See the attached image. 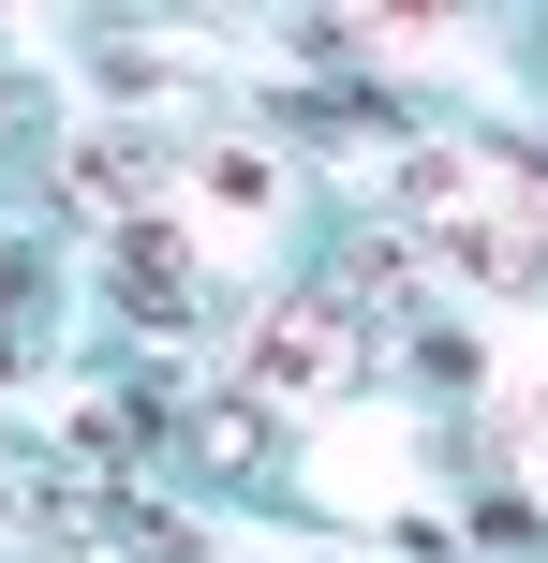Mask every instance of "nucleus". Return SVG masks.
Here are the masks:
<instances>
[{
    "label": "nucleus",
    "instance_id": "nucleus-1",
    "mask_svg": "<svg viewBox=\"0 0 548 563\" xmlns=\"http://www.w3.org/2000/svg\"><path fill=\"white\" fill-rule=\"evenodd\" d=\"M401 223L430 238L445 267H474V282H534V267H548V178L519 164V148L430 134V148L401 164Z\"/></svg>",
    "mask_w": 548,
    "mask_h": 563
},
{
    "label": "nucleus",
    "instance_id": "nucleus-2",
    "mask_svg": "<svg viewBox=\"0 0 548 563\" xmlns=\"http://www.w3.org/2000/svg\"><path fill=\"white\" fill-rule=\"evenodd\" d=\"M356 356H371V341H356L342 297H267L253 311V400H342Z\"/></svg>",
    "mask_w": 548,
    "mask_h": 563
},
{
    "label": "nucleus",
    "instance_id": "nucleus-3",
    "mask_svg": "<svg viewBox=\"0 0 548 563\" xmlns=\"http://www.w3.org/2000/svg\"><path fill=\"white\" fill-rule=\"evenodd\" d=\"M193 460H208V475H253V400H208V416H193Z\"/></svg>",
    "mask_w": 548,
    "mask_h": 563
},
{
    "label": "nucleus",
    "instance_id": "nucleus-4",
    "mask_svg": "<svg viewBox=\"0 0 548 563\" xmlns=\"http://www.w3.org/2000/svg\"><path fill=\"white\" fill-rule=\"evenodd\" d=\"M119 282H134V311H193V253H164V238H134Z\"/></svg>",
    "mask_w": 548,
    "mask_h": 563
}]
</instances>
